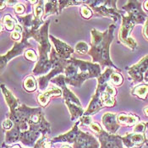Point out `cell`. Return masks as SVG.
<instances>
[{
	"instance_id": "cell-1",
	"label": "cell",
	"mask_w": 148,
	"mask_h": 148,
	"mask_svg": "<svg viewBox=\"0 0 148 148\" xmlns=\"http://www.w3.org/2000/svg\"><path fill=\"white\" fill-rule=\"evenodd\" d=\"M115 28V25L112 24L109 25L108 29L103 32L97 31V29H92L91 31V49L87 54L92 58V63L98 64L103 68L107 66L116 69L118 72H121L110 58V44L114 40Z\"/></svg>"
},
{
	"instance_id": "cell-2",
	"label": "cell",
	"mask_w": 148,
	"mask_h": 148,
	"mask_svg": "<svg viewBox=\"0 0 148 148\" xmlns=\"http://www.w3.org/2000/svg\"><path fill=\"white\" fill-rule=\"evenodd\" d=\"M114 71V69L108 68L97 78V90L91 97L88 108L84 114L85 116L95 114L105 107H114L116 105L117 90L109 82L110 76Z\"/></svg>"
},
{
	"instance_id": "cell-3",
	"label": "cell",
	"mask_w": 148,
	"mask_h": 148,
	"mask_svg": "<svg viewBox=\"0 0 148 148\" xmlns=\"http://www.w3.org/2000/svg\"><path fill=\"white\" fill-rule=\"evenodd\" d=\"M69 64L65 69V81L66 84L80 87L81 85L88 79L98 78L102 73L100 64L70 58L69 59Z\"/></svg>"
},
{
	"instance_id": "cell-4",
	"label": "cell",
	"mask_w": 148,
	"mask_h": 148,
	"mask_svg": "<svg viewBox=\"0 0 148 148\" xmlns=\"http://www.w3.org/2000/svg\"><path fill=\"white\" fill-rule=\"evenodd\" d=\"M8 119H21L25 120L30 130L39 131L42 136L50 134V124L46 120L42 108H31L22 104L14 114H8L6 115Z\"/></svg>"
},
{
	"instance_id": "cell-5",
	"label": "cell",
	"mask_w": 148,
	"mask_h": 148,
	"mask_svg": "<svg viewBox=\"0 0 148 148\" xmlns=\"http://www.w3.org/2000/svg\"><path fill=\"white\" fill-rule=\"evenodd\" d=\"M50 21H46L40 30L37 31L36 34L34 36V39L39 42L38 52H39V60L37 61L32 73L34 75H42L49 71V69L53 67L50 58H48V53L52 50V46L49 42V28Z\"/></svg>"
},
{
	"instance_id": "cell-6",
	"label": "cell",
	"mask_w": 148,
	"mask_h": 148,
	"mask_svg": "<svg viewBox=\"0 0 148 148\" xmlns=\"http://www.w3.org/2000/svg\"><path fill=\"white\" fill-rule=\"evenodd\" d=\"M50 60L53 64V69L47 75L41 76L37 79L38 88L41 91H45L46 88L47 87L48 82L51 81L54 77H56L57 75L64 73L65 69L69 64V59H63L58 55L55 48H52L50 52Z\"/></svg>"
},
{
	"instance_id": "cell-7",
	"label": "cell",
	"mask_w": 148,
	"mask_h": 148,
	"mask_svg": "<svg viewBox=\"0 0 148 148\" xmlns=\"http://www.w3.org/2000/svg\"><path fill=\"white\" fill-rule=\"evenodd\" d=\"M84 3L89 4L92 11L97 15L109 17L114 23L122 18V12L116 7L117 1H85Z\"/></svg>"
},
{
	"instance_id": "cell-8",
	"label": "cell",
	"mask_w": 148,
	"mask_h": 148,
	"mask_svg": "<svg viewBox=\"0 0 148 148\" xmlns=\"http://www.w3.org/2000/svg\"><path fill=\"white\" fill-rule=\"evenodd\" d=\"M36 32H33V31H30L28 29H24L22 33V39L21 42H15L14 47H12L6 54L4 55H1V69H3L7 63L13 58L16 57V56H20L21 53H23L24 50L26 47H31L32 44L29 43L28 39L32 37L34 38V36L36 34Z\"/></svg>"
},
{
	"instance_id": "cell-9",
	"label": "cell",
	"mask_w": 148,
	"mask_h": 148,
	"mask_svg": "<svg viewBox=\"0 0 148 148\" xmlns=\"http://www.w3.org/2000/svg\"><path fill=\"white\" fill-rule=\"evenodd\" d=\"M136 25V22L130 16L122 15V25L119 32V40L121 43L132 51L137 48V42L134 38L130 36L131 32Z\"/></svg>"
},
{
	"instance_id": "cell-10",
	"label": "cell",
	"mask_w": 148,
	"mask_h": 148,
	"mask_svg": "<svg viewBox=\"0 0 148 148\" xmlns=\"http://www.w3.org/2000/svg\"><path fill=\"white\" fill-rule=\"evenodd\" d=\"M133 84L142 82L148 77V55L143 57L136 64L126 67Z\"/></svg>"
},
{
	"instance_id": "cell-11",
	"label": "cell",
	"mask_w": 148,
	"mask_h": 148,
	"mask_svg": "<svg viewBox=\"0 0 148 148\" xmlns=\"http://www.w3.org/2000/svg\"><path fill=\"white\" fill-rule=\"evenodd\" d=\"M122 9L128 13V16H130L136 24H145L148 19V15L141 8L140 1L130 0L122 7Z\"/></svg>"
},
{
	"instance_id": "cell-12",
	"label": "cell",
	"mask_w": 148,
	"mask_h": 148,
	"mask_svg": "<svg viewBox=\"0 0 148 148\" xmlns=\"http://www.w3.org/2000/svg\"><path fill=\"white\" fill-rule=\"evenodd\" d=\"M65 75H57L56 77H54L53 79H52L51 82L56 84L62 90L63 92V97L64 98V101L69 102L74 104H76L78 106L81 107L80 100L78 99V97L73 93V91H71L68 87L66 86V81H65Z\"/></svg>"
},
{
	"instance_id": "cell-13",
	"label": "cell",
	"mask_w": 148,
	"mask_h": 148,
	"mask_svg": "<svg viewBox=\"0 0 148 148\" xmlns=\"http://www.w3.org/2000/svg\"><path fill=\"white\" fill-rule=\"evenodd\" d=\"M100 143L89 132L80 130L76 141L73 144V148H100Z\"/></svg>"
},
{
	"instance_id": "cell-14",
	"label": "cell",
	"mask_w": 148,
	"mask_h": 148,
	"mask_svg": "<svg viewBox=\"0 0 148 148\" xmlns=\"http://www.w3.org/2000/svg\"><path fill=\"white\" fill-rule=\"evenodd\" d=\"M49 39L53 43V45L55 47V50L59 57L63 59H69L70 58V55L75 51V49L73 47H71L67 43L54 37L52 35H49Z\"/></svg>"
},
{
	"instance_id": "cell-15",
	"label": "cell",
	"mask_w": 148,
	"mask_h": 148,
	"mask_svg": "<svg viewBox=\"0 0 148 148\" xmlns=\"http://www.w3.org/2000/svg\"><path fill=\"white\" fill-rule=\"evenodd\" d=\"M123 144L127 148H134L136 147H141L142 145L147 143V140L145 134L130 133L127 134L125 136H121Z\"/></svg>"
},
{
	"instance_id": "cell-16",
	"label": "cell",
	"mask_w": 148,
	"mask_h": 148,
	"mask_svg": "<svg viewBox=\"0 0 148 148\" xmlns=\"http://www.w3.org/2000/svg\"><path fill=\"white\" fill-rule=\"evenodd\" d=\"M42 136V134L41 132L29 129L26 131L21 132L20 141L26 147L34 148L37 141L40 140V138Z\"/></svg>"
},
{
	"instance_id": "cell-17",
	"label": "cell",
	"mask_w": 148,
	"mask_h": 148,
	"mask_svg": "<svg viewBox=\"0 0 148 148\" xmlns=\"http://www.w3.org/2000/svg\"><path fill=\"white\" fill-rule=\"evenodd\" d=\"M18 21L23 25L24 29H28L30 31L36 32L41 25H43L44 21L42 20H38L35 17L34 14H29L25 16H20L17 15Z\"/></svg>"
},
{
	"instance_id": "cell-18",
	"label": "cell",
	"mask_w": 148,
	"mask_h": 148,
	"mask_svg": "<svg viewBox=\"0 0 148 148\" xmlns=\"http://www.w3.org/2000/svg\"><path fill=\"white\" fill-rule=\"evenodd\" d=\"M80 124V121H77L75 125L71 128V130L68 131L67 133L65 134H63V135H60L57 137H54L51 140L52 143H59V142H67V143H75L78 138L79 136V133H80V130L79 128H78V125Z\"/></svg>"
},
{
	"instance_id": "cell-19",
	"label": "cell",
	"mask_w": 148,
	"mask_h": 148,
	"mask_svg": "<svg viewBox=\"0 0 148 148\" xmlns=\"http://www.w3.org/2000/svg\"><path fill=\"white\" fill-rule=\"evenodd\" d=\"M61 96H63L62 90L59 87L52 86L44 92L38 94L37 95V101H38V103L40 104V106L42 108H46L47 106V104L49 103L50 98L52 97H58Z\"/></svg>"
},
{
	"instance_id": "cell-20",
	"label": "cell",
	"mask_w": 148,
	"mask_h": 148,
	"mask_svg": "<svg viewBox=\"0 0 148 148\" xmlns=\"http://www.w3.org/2000/svg\"><path fill=\"white\" fill-rule=\"evenodd\" d=\"M102 123L106 128L107 131L110 134L115 135L117 130L120 128V125L117 119V114L113 113H106L102 118Z\"/></svg>"
},
{
	"instance_id": "cell-21",
	"label": "cell",
	"mask_w": 148,
	"mask_h": 148,
	"mask_svg": "<svg viewBox=\"0 0 148 148\" xmlns=\"http://www.w3.org/2000/svg\"><path fill=\"white\" fill-rule=\"evenodd\" d=\"M1 90H2L3 95L4 97V100H5V102H6L9 108H10V113L9 114H14L19 108V104H20L19 99L16 98L14 96V94L10 90H8L7 87L3 84L1 85Z\"/></svg>"
},
{
	"instance_id": "cell-22",
	"label": "cell",
	"mask_w": 148,
	"mask_h": 148,
	"mask_svg": "<svg viewBox=\"0 0 148 148\" xmlns=\"http://www.w3.org/2000/svg\"><path fill=\"white\" fill-rule=\"evenodd\" d=\"M118 122L120 125L133 126L137 125L140 121V117L136 114L121 113L117 115Z\"/></svg>"
},
{
	"instance_id": "cell-23",
	"label": "cell",
	"mask_w": 148,
	"mask_h": 148,
	"mask_svg": "<svg viewBox=\"0 0 148 148\" xmlns=\"http://www.w3.org/2000/svg\"><path fill=\"white\" fill-rule=\"evenodd\" d=\"M21 134V130L19 125H14L10 130L6 131L4 143L6 145H10L12 143H15L17 141H20Z\"/></svg>"
},
{
	"instance_id": "cell-24",
	"label": "cell",
	"mask_w": 148,
	"mask_h": 148,
	"mask_svg": "<svg viewBox=\"0 0 148 148\" xmlns=\"http://www.w3.org/2000/svg\"><path fill=\"white\" fill-rule=\"evenodd\" d=\"M64 103H65V105L67 106L69 111L71 121H75V120L77 119L78 118L82 117L83 114H85L84 109H83L82 107L78 106V105H76V104H74V103H69V102H66V101H64Z\"/></svg>"
},
{
	"instance_id": "cell-25",
	"label": "cell",
	"mask_w": 148,
	"mask_h": 148,
	"mask_svg": "<svg viewBox=\"0 0 148 148\" xmlns=\"http://www.w3.org/2000/svg\"><path fill=\"white\" fill-rule=\"evenodd\" d=\"M59 14L58 1H46L44 5V15L42 20H45L48 15Z\"/></svg>"
},
{
	"instance_id": "cell-26",
	"label": "cell",
	"mask_w": 148,
	"mask_h": 148,
	"mask_svg": "<svg viewBox=\"0 0 148 148\" xmlns=\"http://www.w3.org/2000/svg\"><path fill=\"white\" fill-rule=\"evenodd\" d=\"M131 94L135 97H137L139 99L147 100L148 97V85L141 84L134 87L131 91Z\"/></svg>"
},
{
	"instance_id": "cell-27",
	"label": "cell",
	"mask_w": 148,
	"mask_h": 148,
	"mask_svg": "<svg viewBox=\"0 0 148 148\" xmlns=\"http://www.w3.org/2000/svg\"><path fill=\"white\" fill-rule=\"evenodd\" d=\"M37 80L35 79L33 75L27 76L23 82L24 89L28 92H33L37 89Z\"/></svg>"
},
{
	"instance_id": "cell-28",
	"label": "cell",
	"mask_w": 148,
	"mask_h": 148,
	"mask_svg": "<svg viewBox=\"0 0 148 148\" xmlns=\"http://www.w3.org/2000/svg\"><path fill=\"white\" fill-rule=\"evenodd\" d=\"M2 23L4 25V27L6 28L7 31L9 32H14L15 26H16V21L12 17L10 14H6L3 20H2Z\"/></svg>"
},
{
	"instance_id": "cell-29",
	"label": "cell",
	"mask_w": 148,
	"mask_h": 148,
	"mask_svg": "<svg viewBox=\"0 0 148 148\" xmlns=\"http://www.w3.org/2000/svg\"><path fill=\"white\" fill-rule=\"evenodd\" d=\"M109 82L114 86H119L123 84L124 82V77L120 74V72L118 71H114L110 76Z\"/></svg>"
},
{
	"instance_id": "cell-30",
	"label": "cell",
	"mask_w": 148,
	"mask_h": 148,
	"mask_svg": "<svg viewBox=\"0 0 148 148\" xmlns=\"http://www.w3.org/2000/svg\"><path fill=\"white\" fill-rule=\"evenodd\" d=\"M44 1H38V3L34 5V15L38 20H42L44 15Z\"/></svg>"
},
{
	"instance_id": "cell-31",
	"label": "cell",
	"mask_w": 148,
	"mask_h": 148,
	"mask_svg": "<svg viewBox=\"0 0 148 148\" xmlns=\"http://www.w3.org/2000/svg\"><path fill=\"white\" fill-rule=\"evenodd\" d=\"M85 1H58V10H59V14L61 11L69 6L71 5H79L80 3H83Z\"/></svg>"
},
{
	"instance_id": "cell-32",
	"label": "cell",
	"mask_w": 148,
	"mask_h": 148,
	"mask_svg": "<svg viewBox=\"0 0 148 148\" xmlns=\"http://www.w3.org/2000/svg\"><path fill=\"white\" fill-rule=\"evenodd\" d=\"M75 51L79 53V54H85V53H88L89 52V47L88 45L84 42H78L76 45H75Z\"/></svg>"
},
{
	"instance_id": "cell-33",
	"label": "cell",
	"mask_w": 148,
	"mask_h": 148,
	"mask_svg": "<svg viewBox=\"0 0 148 148\" xmlns=\"http://www.w3.org/2000/svg\"><path fill=\"white\" fill-rule=\"evenodd\" d=\"M24 56H25V58L27 60H29V61L35 62V61L39 60V59H38V55L36 54V53L35 52L33 49H26V50L25 51Z\"/></svg>"
},
{
	"instance_id": "cell-34",
	"label": "cell",
	"mask_w": 148,
	"mask_h": 148,
	"mask_svg": "<svg viewBox=\"0 0 148 148\" xmlns=\"http://www.w3.org/2000/svg\"><path fill=\"white\" fill-rule=\"evenodd\" d=\"M80 14H81V16L84 19L89 20V19H91V17H92L93 13H92V10L88 6L83 5V6L80 7Z\"/></svg>"
},
{
	"instance_id": "cell-35",
	"label": "cell",
	"mask_w": 148,
	"mask_h": 148,
	"mask_svg": "<svg viewBox=\"0 0 148 148\" xmlns=\"http://www.w3.org/2000/svg\"><path fill=\"white\" fill-rule=\"evenodd\" d=\"M148 127V123L145 122H139L137 125H135L133 129V132L134 133H138V134H144L147 128Z\"/></svg>"
},
{
	"instance_id": "cell-36",
	"label": "cell",
	"mask_w": 148,
	"mask_h": 148,
	"mask_svg": "<svg viewBox=\"0 0 148 148\" xmlns=\"http://www.w3.org/2000/svg\"><path fill=\"white\" fill-rule=\"evenodd\" d=\"M14 122L12 121L10 119H4L3 120V124H2V127H3V130H5L6 131H8V130H10L12 128L14 127Z\"/></svg>"
},
{
	"instance_id": "cell-37",
	"label": "cell",
	"mask_w": 148,
	"mask_h": 148,
	"mask_svg": "<svg viewBox=\"0 0 148 148\" xmlns=\"http://www.w3.org/2000/svg\"><path fill=\"white\" fill-rule=\"evenodd\" d=\"M79 121H80V124L86 125H90L91 123H92L91 117L90 116H85V115H83L82 117H80Z\"/></svg>"
},
{
	"instance_id": "cell-38",
	"label": "cell",
	"mask_w": 148,
	"mask_h": 148,
	"mask_svg": "<svg viewBox=\"0 0 148 148\" xmlns=\"http://www.w3.org/2000/svg\"><path fill=\"white\" fill-rule=\"evenodd\" d=\"M89 127H90L91 130H93V132H95L96 134H98L103 130V128L100 126V125L96 123V122H92L91 125H89Z\"/></svg>"
},
{
	"instance_id": "cell-39",
	"label": "cell",
	"mask_w": 148,
	"mask_h": 148,
	"mask_svg": "<svg viewBox=\"0 0 148 148\" xmlns=\"http://www.w3.org/2000/svg\"><path fill=\"white\" fill-rule=\"evenodd\" d=\"M14 11L17 14H22L25 11V8L23 4L18 3L17 4L14 5Z\"/></svg>"
},
{
	"instance_id": "cell-40",
	"label": "cell",
	"mask_w": 148,
	"mask_h": 148,
	"mask_svg": "<svg viewBox=\"0 0 148 148\" xmlns=\"http://www.w3.org/2000/svg\"><path fill=\"white\" fill-rule=\"evenodd\" d=\"M142 34L144 36V37L148 41V19L147 20L146 23L144 24L143 30H142Z\"/></svg>"
},
{
	"instance_id": "cell-41",
	"label": "cell",
	"mask_w": 148,
	"mask_h": 148,
	"mask_svg": "<svg viewBox=\"0 0 148 148\" xmlns=\"http://www.w3.org/2000/svg\"><path fill=\"white\" fill-rule=\"evenodd\" d=\"M21 33H20V32H18L14 31V32H12L10 37H11L13 40H14V41L16 42V41H18V40H20V39H21Z\"/></svg>"
},
{
	"instance_id": "cell-42",
	"label": "cell",
	"mask_w": 148,
	"mask_h": 148,
	"mask_svg": "<svg viewBox=\"0 0 148 148\" xmlns=\"http://www.w3.org/2000/svg\"><path fill=\"white\" fill-rule=\"evenodd\" d=\"M143 8H144V10L148 12V0L144 1V3H143Z\"/></svg>"
},
{
	"instance_id": "cell-43",
	"label": "cell",
	"mask_w": 148,
	"mask_h": 148,
	"mask_svg": "<svg viewBox=\"0 0 148 148\" xmlns=\"http://www.w3.org/2000/svg\"><path fill=\"white\" fill-rule=\"evenodd\" d=\"M143 113H144V114H145L147 117H148V106L145 107V108H143Z\"/></svg>"
},
{
	"instance_id": "cell-44",
	"label": "cell",
	"mask_w": 148,
	"mask_h": 148,
	"mask_svg": "<svg viewBox=\"0 0 148 148\" xmlns=\"http://www.w3.org/2000/svg\"><path fill=\"white\" fill-rule=\"evenodd\" d=\"M5 147L6 148H22L20 145H14V146H13V147H8L7 145H5Z\"/></svg>"
},
{
	"instance_id": "cell-45",
	"label": "cell",
	"mask_w": 148,
	"mask_h": 148,
	"mask_svg": "<svg viewBox=\"0 0 148 148\" xmlns=\"http://www.w3.org/2000/svg\"><path fill=\"white\" fill-rule=\"evenodd\" d=\"M0 3H1V7H0V10H2L4 8V3H6V2H5V1H1Z\"/></svg>"
},
{
	"instance_id": "cell-46",
	"label": "cell",
	"mask_w": 148,
	"mask_h": 148,
	"mask_svg": "<svg viewBox=\"0 0 148 148\" xmlns=\"http://www.w3.org/2000/svg\"><path fill=\"white\" fill-rule=\"evenodd\" d=\"M62 148H72L71 147H69V146H68V145H64V146H63L62 147Z\"/></svg>"
},
{
	"instance_id": "cell-47",
	"label": "cell",
	"mask_w": 148,
	"mask_h": 148,
	"mask_svg": "<svg viewBox=\"0 0 148 148\" xmlns=\"http://www.w3.org/2000/svg\"><path fill=\"white\" fill-rule=\"evenodd\" d=\"M145 81H147H147H148V77L147 78V79H146V80H145Z\"/></svg>"
},
{
	"instance_id": "cell-48",
	"label": "cell",
	"mask_w": 148,
	"mask_h": 148,
	"mask_svg": "<svg viewBox=\"0 0 148 148\" xmlns=\"http://www.w3.org/2000/svg\"><path fill=\"white\" fill-rule=\"evenodd\" d=\"M134 148H141V147H134Z\"/></svg>"
}]
</instances>
